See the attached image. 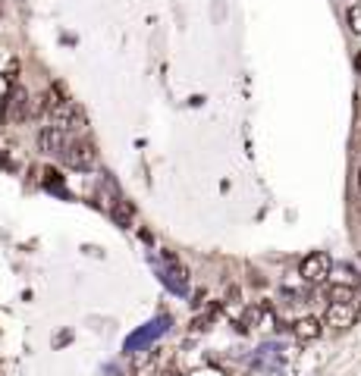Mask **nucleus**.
<instances>
[{
    "label": "nucleus",
    "instance_id": "obj_1",
    "mask_svg": "<svg viewBox=\"0 0 361 376\" xmlns=\"http://www.w3.org/2000/svg\"><path fill=\"white\" fill-rule=\"evenodd\" d=\"M47 119L54 129H60V132H82L85 129V113L82 107H76L72 100H60L57 107H50L47 110Z\"/></svg>",
    "mask_w": 361,
    "mask_h": 376
},
{
    "label": "nucleus",
    "instance_id": "obj_2",
    "mask_svg": "<svg viewBox=\"0 0 361 376\" xmlns=\"http://www.w3.org/2000/svg\"><path fill=\"white\" fill-rule=\"evenodd\" d=\"M60 157L67 166H72V170H91V166L98 163V151L88 139H69Z\"/></svg>",
    "mask_w": 361,
    "mask_h": 376
},
{
    "label": "nucleus",
    "instance_id": "obj_3",
    "mask_svg": "<svg viewBox=\"0 0 361 376\" xmlns=\"http://www.w3.org/2000/svg\"><path fill=\"white\" fill-rule=\"evenodd\" d=\"M330 266H333V260H330L327 251H311V254L302 260L299 276L305 282H311V286H321V282H327V276H330Z\"/></svg>",
    "mask_w": 361,
    "mask_h": 376
},
{
    "label": "nucleus",
    "instance_id": "obj_4",
    "mask_svg": "<svg viewBox=\"0 0 361 376\" xmlns=\"http://www.w3.org/2000/svg\"><path fill=\"white\" fill-rule=\"evenodd\" d=\"M355 320H358L355 301H330V307H327V327H333V329H349Z\"/></svg>",
    "mask_w": 361,
    "mask_h": 376
},
{
    "label": "nucleus",
    "instance_id": "obj_5",
    "mask_svg": "<svg viewBox=\"0 0 361 376\" xmlns=\"http://www.w3.org/2000/svg\"><path fill=\"white\" fill-rule=\"evenodd\" d=\"M67 132H60V129H54V126H45L38 132V148L45 151V154H57L60 157L63 154V148H67Z\"/></svg>",
    "mask_w": 361,
    "mask_h": 376
},
{
    "label": "nucleus",
    "instance_id": "obj_6",
    "mask_svg": "<svg viewBox=\"0 0 361 376\" xmlns=\"http://www.w3.org/2000/svg\"><path fill=\"white\" fill-rule=\"evenodd\" d=\"M292 332L299 342H314V339H321L323 332V323L317 320V317H302V320L292 323Z\"/></svg>",
    "mask_w": 361,
    "mask_h": 376
},
{
    "label": "nucleus",
    "instance_id": "obj_7",
    "mask_svg": "<svg viewBox=\"0 0 361 376\" xmlns=\"http://www.w3.org/2000/svg\"><path fill=\"white\" fill-rule=\"evenodd\" d=\"M6 117L13 122H23L28 119V94L23 88H13L10 91V104H6Z\"/></svg>",
    "mask_w": 361,
    "mask_h": 376
},
{
    "label": "nucleus",
    "instance_id": "obj_8",
    "mask_svg": "<svg viewBox=\"0 0 361 376\" xmlns=\"http://www.w3.org/2000/svg\"><path fill=\"white\" fill-rule=\"evenodd\" d=\"M110 213H113V220H117L120 226H129V220H132V207H129V201H122V198L110 207Z\"/></svg>",
    "mask_w": 361,
    "mask_h": 376
},
{
    "label": "nucleus",
    "instance_id": "obj_9",
    "mask_svg": "<svg viewBox=\"0 0 361 376\" xmlns=\"http://www.w3.org/2000/svg\"><path fill=\"white\" fill-rule=\"evenodd\" d=\"M345 23L355 35H361V4H352L349 10H345Z\"/></svg>",
    "mask_w": 361,
    "mask_h": 376
},
{
    "label": "nucleus",
    "instance_id": "obj_10",
    "mask_svg": "<svg viewBox=\"0 0 361 376\" xmlns=\"http://www.w3.org/2000/svg\"><path fill=\"white\" fill-rule=\"evenodd\" d=\"M330 301H355V288L333 286V288H330Z\"/></svg>",
    "mask_w": 361,
    "mask_h": 376
},
{
    "label": "nucleus",
    "instance_id": "obj_11",
    "mask_svg": "<svg viewBox=\"0 0 361 376\" xmlns=\"http://www.w3.org/2000/svg\"><path fill=\"white\" fill-rule=\"evenodd\" d=\"M0 16H4V0H0Z\"/></svg>",
    "mask_w": 361,
    "mask_h": 376
},
{
    "label": "nucleus",
    "instance_id": "obj_12",
    "mask_svg": "<svg viewBox=\"0 0 361 376\" xmlns=\"http://www.w3.org/2000/svg\"><path fill=\"white\" fill-rule=\"evenodd\" d=\"M358 188H361V170H358Z\"/></svg>",
    "mask_w": 361,
    "mask_h": 376
}]
</instances>
